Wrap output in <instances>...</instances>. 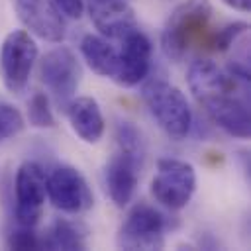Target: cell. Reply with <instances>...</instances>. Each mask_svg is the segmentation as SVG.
Returning <instances> with one entry per match:
<instances>
[{
    "label": "cell",
    "instance_id": "6da1fadb",
    "mask_svg": "<svg viewBox=\"0 0 251 251\" xmlns=\"http://www.w3.org/2000/svg\"><path fill=\"white\" fill-rule=\"evenodd\" d=\"M141 96L157 126L171 139L180 141L190 133L192 110L180 88L163 78H155L143 86Z\"/></svg>",
    "mask_w": 251,
    "mask_h": 251
},
{
    "label": "cell",
    "instance_id": "7a4b0ae2",
    "mask_svg": "<svg viewBox=\"0 0 251 251\" xmlns=\"http://www.w3.org/2000/svg\"><path fill=\"white\" fill-rule=\"evenodd\" d=\"M210 18H212L210 0L180 2L165 22L161 33L163 53L175 63L182 61L190 45L204 33Z\"/></svg>",
    "mask_w": 251,
    "mask_h": 251
},
{
    "label": "cell",
    "instance_id": "3957f363",
    "mask_svg": "<svg viewBox=\"0 0 251 251\" xmlns=\"http://www.w3.org/2000/svg\"><path fill=\"white\" fill-rule=\"evenodd\" d=\"M196 190V171L190 163L180 159H159L157 173L151 180L153 198L169 208L180 210L184 208Z\"/></svg>",
    "mask_w": 251,
    "mask_h": 251
},
{
    "label": "cell",
    "instance_id": "277c9868",
    "mask_svg": "<svg viewBox=\"0 0 251 251\" xmlns=\"http://www.w3.org/2000/svg\"><path fill=\"white\" fill-rule=\"evenodd\" d=\"M167 218L149 204H137L129 210L126 220L120 226L116 243L120 249H163L165 247V229Z\"/></svg>",
    "mask_w": 251,
    "mask_h": 251
},
{
    "label": "cell",
    "instance_id": "5b68a950",
    "mask_svg": "<svg viewBox=\"0 0 251 251\" xmlns=\"http://www.w3.org/2000/svg\"><path fill=\"white\" fill-rule=\"evenodd\" d=\"M37 61V45L33 37L25 29H14L10 31L0 49V75L4 86L20 94L29 80L31 69Z\"/></svg>",
    "mask_w": 251,
    "mask_h": 251
},
{
    "label": "cell",
    "instance_id": "8992f818",
    "mask_svg": "<svg viewBox=\"0 0 251 251\" xmlns=\"http://www.w3.org/2000/svg\"><path fill=\"white\" fill-rule=\"evenodd\" d=\"M45 184H47V176L37 163L27 161L18 167L14 176V192H16L14 218L18 224L33 227L39 222L47 196Z\"/></svg>",
    "mask_w": 251,
    "mask_h": 251
},
{
    "label": "cell",
    "instance_id": "52a82bcc",
    "mask_svg": "<svg viewBox=\"0 0 251 251\" xmlns=\"http://www.w3.org/2000/svg\"><path fill=\"white\" fill-rule=\"evenodd\" d=\"M39 78L53 94L55 102L67 108L80 80L78 61L73 51L67 47H57L45 53V57L39 61Z\"/></svg>",
    "mask_w": 251,
    "mask_h": 251
},
{
    "label": "cell",
    "instance_id": "ba28073f",
    "mask_svg": "<svg viewBox=\"0 0 251 251\" xmlns=\"http://www.w3.org/2000/svg\"><path fill=\"white\" fill-rule=\"evenodd\" d=\"M47 196L49 202L67 214H80L92 206V192L84 176L69 165L55 167L47 176Z\"/></svg>",
    "mask_w": 251,
    "mask_h": 251
},
{
    "label": "cell",
    "instance_id": "9c48e42d",
    "mask_svg": "<svg viewBox=\"0 0 251 251\" xmlns=\"http://www.w3.org/2000/svg\"><path fill=\"white\" fill-rule=\"evenodd\" d=\"M122 51H118V71L114 80L120 86L139 84L151 69V41L137 27L122 37Z\"/></svg>",
    "mask_w": 251,
    "mask_h": 251
},
{
    "label": "cell",
    "instance_id": "30bf717a",
    "mask_svg": "<svg viewBox=\"0 0 251 251\" xmlns=\"http://www.w3.org/2000/svg\"><path fill=\"white\" fill-rule=\"evenodd\" d=\"M208 118L229 137L247 139L251 133V116L247 104L233 96L231 92L212 94L200 100Z\"/></svg>",
    "mask_w": 251,
    "mask_h": 251
},
{
    "label": "cell",
    "instance_id": "8fae6325",
    "mask_svg": "<svg viewBox=\"0 0 251 251\" xmlns=\"http://www.w3.org/2000/svg\"><path fill=\"white\" fill-rule=\"evenodd\" d=\"M143 161L124 153L116 151L104 167V186L110 196V200L118 206L124 208L133 200L137 182H139V173H141Z\"/></svg>",
    "mask_w": 251,
    "mask_h": 251
},
{
    "label": "cell",
    "instance_id": "7c38bea8",
    "mask_svg": "<svg viewBox=\"0 0 251 251\" xmlns=\"http://www.w3.org/2000/svg\"><path fill=\"white\" fill-rule=\"evenodd\" d=\"M16 12L22 24L45 41H63L67 27L53 0H16Z\"/></svg>",
    "mask_w": 251,
    "mask_h": 251
},
{
    "label": "cell",
    "instance_id": "4fadbf2b",
    "mask_svg": "<svg viewBox=\"0 0 251 251\" xmlns=\"http://www.w3.org/2000/svg\"><path fill=\"white\" fill-rule=\"evenodd\" d=\"M84 8H88L94 27L106 37L122 39L135 29V14L129 0H88Z\"/></svg>",
    "mask_w": 251,
    "mask_h": 251
},
{
    "label": "cell",
    "instance_id": "5bb4252c",
    "mask_svg": "<svg viewBox=\"0 0 251 251\" xmlns=\"http://www.w3.org/2000/svg\"><path fill=\"white\" fill-rule=\"evenodd\" d=\"M65 110H67L73 131L84 143H98L102 139L106 124H104L100 104L94 98H90V96L73 98Z\"/></svg>",
    "mask_w": 251,
    "mask_h": 251
},
{
    "label": "cell",
    "instance_id": "9a60e30c",
    "mask_svg": "<svg viewBox=\"0 0 251 251\" xmlns=\"http://www.w3.org/2000/svg\"><path fill=\"white\" fill-rule=\"evenodd\" d=\"M186 80H188L190 92L198 100H202L206 96H212V94L233 92V88H235V80L229 75H226L210 59H196L188 67Z\"/></svg>",
    "mask_w": 251,
    "mask_h": 251
},
{
    "label": "cell",
    "instance_id": "2e32d148",
    "mask_svg": "<svg viewBox=\"0 0 251 251\" xmlns=\"http://www.w3.org/2000/svg\"><path fill=\"white\" fill-rule=\"evenodd\" d=\"M86 247V231L82 226L55 218L41 237V249H63V251H80Z\"/></svg>",
    "mask_w": 251,
    "mask_h": 251
},
{
    "label": "cell",
    "instance_id": "e0dca14e",
    "mask_svg": "<svg viewBox=\"0 0 251 251\" xmlns=\"http://www.w3.org/2000/svg\"><path fill=\"white\" fill-rule=\"evenodd\" d=\"M80 53L96 75L114 78L118 71V51L106 39L92 33L84 35L80 41Z\"/></svg>",
    "mask_w": 251,
    "mask_h": 251
},
{
    "label": "cell",
    "instance_id": "ac0fdd59",
    "mask_svg": "<svg viewBox=\"0 0 251 251\" xmlns=\"http://www.w3.org/2000/svg\"><path fill=\"white\" fill-rule=\"evenodd\" d=\"M116 143H118V149L139 159V161H145V141H143V135L141 131L127 120H120L116 124Z\"/></svg>",
    "mask_w": 251,
    "mask_h": 251
},
{
    "label": "cell",
    "instance_id": "d6986e66",
    "mask_svg": "<svg viewBox=\"0 0 251 251\" xmlns=\"http://www.w3.org/2000/svg\"><path fill=\"white\" fill-rule=\"evenodd\" d=\"M245 31H247V24H245V22L227 24V25H224V27H220V29H216L214 33L208 35L206 47L212 49V51H218V53L227 51V49L237 41V37L243 35Z\"/></svg>",
    "mask_w": 251,
    "mask_h": 251
},
{
    "label": "cell",
    "instance_id": "ffe728a7",
    "mask_svg": "<svg viewBox=\"0 0 251 251\" xmlns=\"http://www.w3.org/2000/svg\"><path fill=\"white\" fill-rule=\"evenodd\" d=\"M27 118L35 127H53L55 118L49 106V98L43 92H35L27 102Z\"/></svg>",
    "mask_w": 251,
    "mask_h": 251
},
{
    "label": "cell",
    "instance_id": "44dd1931",
    "mask_svg": "<svg viewBox=\"0 0 251 251\" xmlns=\"http://www.w3.org/2000/svg\"><path fill=\"white\" fill-rule=\"evenodd\" d=\"M24 126L25 122H24L22 112L10 102L0 100V143L18 135L24 129Z\"/></svg>",
    "mask_w": 251,
    "mask_h": 251
},
{
    "label": "cell",
    "instance_id": "7402d4cb",
    "mask_svg": "<svg viewBox=\"0 0 251 251\" xmlns=\"http://www.w3.org/2000/svg\"><path fill=\"white\" fill-rule=\"evenodd\" d=\"M6 245L10 249H41V237L29 226L18 224L6 233Z\"/></svg>",
    "mask_w": 251,
    "mask_h": 251
},
{
    "label": "cell",
    "instance_id": "603a6c76",
    "mask_svg": "<svg viewBox=\"0 0 251 251\" xmlns=\"http://www.w3.org/2000/svg\"><path fill=\"white\" fill-rule=\"evenodd\" d=\"M53 4L63 16L71 20H78L84 14V0H53Z\"/></svg>",
    "mask_w": 251,
    "mask_h": 251
},
{
    "label": "cell",
    "instance_id": "cb8c5ba5",
    "mask_svg": "<svg viewBox=\"0 0 251 251\" xmlns=\"http://www.w3.org/2000/svg\"><path fill=\"white\" fill-rule=\"evenodd\" d=\"M227 8L237 10V12H249L251 10V0H222Z\"/></svg>",
    "mask_w": 251,
    "mask_h": 251
}]
</instances>
